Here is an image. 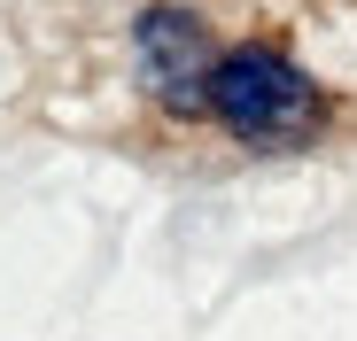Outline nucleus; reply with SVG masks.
Returning a JSON list of instances; mask_svg holds the SVG:
<instances>
[{
  "label": "nucleus",
  "mask_w": 357,
  "mask_h": 341,
  "mask_svg": "<svg viewBox=\"0 0 357 341\" xmlns=\"http://www.w3.org/2000/svg\"><path fill=\"white\" fill-rule=\"evenodd\" d=\"M218 63H225V47H218L210 24L187 16V8H148V16L132 24V70H140V86L171 109V117H210V78H218Z\"/></svg>",
  "instance_id": "nucleus-2"
},
{
  "label": "nucleus",
  "mask_w": 357,
  "mask_h": 341,
  "mask_svg": "<svg viewBox=\"0 0 357 341\" xmlns=\"http://www.w3.org/2000/svg\"><path fill=\"white\" fill-rule=\"evenodd\" d=\"M210 117L249 148H295L319 125V86L280 47H225V63L210 78Z\"/></svg>",
  "instance_id": "nucleus-1"
}]
</instances>
